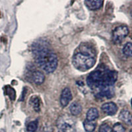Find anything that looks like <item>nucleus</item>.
Returning <instances> with one entry per match:
<instances>
[{"mask_svg": "<svg viewBox=\"0 0 132 132\" xmlns=\"http://www.w3.org/2000/svg\"><path fill=\"white\" fill-rule=\"evenodd\" d=\"M32 52L36 63L48 73H51L57 67V57L46 41H36L32 46Z\"/></svg>", "mask_w": 132, "mask_h": 132, "instance_id": "nucleus-1", "label": "nucleus"}, {"mask_svg": "<svg viewBox=\"0 0 132 132\" xmlns=\"http://www.w3.org/2000/svg\"><path fill=\"white\" fill-rule=\"evenodd\" d=\"M118 79V73L110 70L104 65H101L87 77V82L90 89H101L113 87Z\"/></svg>", "mask_w": 132, "mask_h": 132, "instance_id": "nucleus-2", "label": "nucleus"}, {"mask_svg": "<svg viewBox=\"0 0 132 132\" xmlns=\"http://www.w3.org/2000/svg\"><path fill=\"white\" fill-rule=\"evenodd\" d=\"M72 63L76 69L86 71L92 68L96 63V54L94 48L88 44H81L79 52L73 56Z\"/></svg>", "mask_w": 132, "mask_h": 132, "instance_id": "nucleus-3", "label": "nucleus"}, {"mask_svg": "<svg viewBox=\"0 0 132 132\" xmlns=\"http://www.w3.org/2000/svg\"><path fill=\"white\" fill-rule=\"evenodd\" d=\"M129 34V29L125 25H121L114 29L112 32V41L116 44H119L126 38Z\"/></svg>", "mask_w": 132, "mask_h": 132, "instance_id": "nucleus-4", "label": "nucleus"}, {"mask_svg": "<svg viewBox=\"0 0 132 132\" xmlns=\"http://www.w3.org/2000/svg\"><path fill=\"white\" fill-rule=\"evenodd\" d=\"M57 126L59 131H63L70 128H75V122L68 116H63L58 119Z\"/></svg>", "mask_w": 132, "mask_h": 132, "instance_id": "nucleus-5", "label": "nucleus"}, {"mask_svg": "<svg viewBox=\"0 0 132 132\" xmlns=\"http://www.w3.org/2000/svg\"><path fill=\"white\" fill-rule=\"evenodd\" d=\"M72 99V93L69 88L66 87L62 90L60 96V104L63 108H65L69 104V102Z\"/></svg>", "mask_w": 132, "mask_h": 132, "instance_id": "nucleus-6", "label": "nucleus"}, {"mask_svg": "<svg viewBox=\"0 0 132 132\" xmlns=\"http://www.w3.org/2000/svg\"><path fill=\"white\" fill-rule=\"evenodd\" d=\"M101 110L107 115L113 116L117 112L118 106L114 102H108L102 104L101 106Z\"/></svg>", "mask_w": 132, "mask_h": 132, "instance_id": "nucleus-7", "label": "nucleus"}, {"mask_svg": "<svg viewBox=\"0 0 132 132\" xmlns=\"http://www.w3.org/2000/svg\"><path fill=\"white\" fill-rule=\"evenodd\" d=\"M30 79L36 85H41L44 82L45 76L39 71H35L30 73Z\"/></svg>", "mask_w": 132, "mask_h": 132, "instance_id": "nucleus-8", "label": "nucleus"}, {"mask_svg": "<svg viewBox=\"0 0 132 132\" xmlns=\"http://www.w3.org/2000/svg\"><path fill=\"white\" fill-rule=\"evenodd\" d=\"M103 3L104 2L102 0H87L85 2L87 7L91 11L101 9L103 5Z\"/></svg>", "mask_w": 132, "mask_h": 132, "instance_id": "nucleus-9", "label": "nucleus"}, {"mask_svg": "<svg viewBox=\"0 0 132 132\" xmlns=\"http://www.w3.org/2000/svg\"><path fill=\"white\" fill-rule=\"evenodd\" d=\"M119 119L126 124L132 125V114L127 110H123L119 114Z\"/></svg>", "mask_w": 132, "mask_h": 132, "instance_id": "nucleus-10", "label": "nucleus"}, {"mask_svg": "<svg viewBox=\"0 0 132 132\" xmlns=\"http://www.w3.org/2000/svg\"><path fill=\"white\" fill-rule=\"evenodd\" d=\"M99 113L96 108H90L88 110L86 114V120L89 121H95L98 118Z\"/></svg>", "mask_w": 132, "mask_h": 132, "instance_id": "nucleus-11", "label": "nucleus"}, {"mask_svg": "<svg viewBox=\"0 0 132 132\" xmlns=\"http://www.w3.org/2000/svg\"><path fill=\"white\" fill-rule=\"evenodd\" d=\"M69 111H70L71 114L73 116H78L79 115L82 111V106L79 102H73L69 106Z\"/></svg>", "mask_w": 132, "mask_h": 132, "instance_id": "nucleus-12", "label": "nucleus"}, {"mask_svg": "<svg viewBox=\"0 0 132 132\" xmlns=\"http://www.w3.org/2000/svg\"><path fill=\"white\" fill-rule=\"evenodd\" d=\"M30 105L33 108L34 110L36 112H39L40 111V99L36 96H33L30 98L29 101Z\"/></svg>", "mask_w": 132, "mask_h": 132, "instance_id": "nucleus-13", "label": "nucleus"}, {"mask_svg": "<svg viewBox=\"0 0 132 132\" xmlns=\"http://www.w3.org/2000/svg\"><path fill=\"white\" fill-rule=\"evenodd\" d=\"M83 127L87 132H93L96 129V123L95 121H89L85 120L83 122Z\"/></svg>", "mask_w": 132, "mask_h": 132, "instance_id": "nucleus-14", "label": "nucleus"}, {"mask_svg": "<svg viewBox=\"0 0 132 132\" xmlns=\"http://www.w3.org/2000/svg\"><path fill=\"white\" fill-rule=\"evenodd\" d=\"M123 53L127 57H132V43L127 42L123 48Z\"/></svg>", "mask_w": 132, "mask_h": 132, "instance_id": "nucleus-15", "label": "nucleus"}, {"mask_svg": "<svg viewBox=\"0 0 132 132\" xmlns=\"http://www.w3.org/2000/svg\"><path fill=\"white\" fill-rule=\"evenodd\" d=\"M5 88H6L7 95L9 96L11 101H15L16 98V93H15V89L10 86H6Z\"/></svg>", "mask_w": 132, "mask_h": 132, "instance_id": "nucleus-16", "label": "nucleus"}, {"mask_svg": "<svg viewBox=\"0 0 132 132\" xmlns=\"http://www.w3.org/2000/svg\"><path fill=\"white\" fill-rule=\"evenodd\" d=\"M38 128V122L37 121H32L29 124L27 125V129L28 131L35 132L37 130Z\"/></svg>", "mask_w": 132, "mask_h": 132, "instance_id": "nucleus-17", "label": "nucleus"}, {"mask_svg": "<svg viewBox=\"0 0 132 132\" xmlns=\"http://www.w3.org/2000/svg\"><path fill=\"white\" fill-rule=\"evenodd\" d=\"M112 130V132H125L126 129L122 123H116L114 125Z\"/></svg>", "mask_w": 132, "mask_h": 132, "instance_id": "nucleus-18", "label": "nucleus"}, {"mask_svg": "<svg viewBox=\"0 0 132 132\" xmlns=\"http://www.w3.org/2000/svg\"><path fill=\"white\" fill-rule=\"evenodd\" d=\"M99 132H112L111 127L107 123H103L99 128Z\"/></svg>", "mask_w": 132, "mask_h": 132, "instance_id": "nucleus-19", "label": "nucleus"}, {"mask_svg": "<svg viewBox=\"0 0 132 132\" xmlns=\"http://www.w3.org/2000/svg\"><path fill=\"white\" fill-rule=\"evenodd\" d=\"M0 132H5V131L4 130V129H2V130H1V131Z\"/></svg>", "mask_w": 132, "mask_h": 132, "instance_id": "nucleus-20", "label": "nucleus"}, {"mask_svg": "<svg viewBox=\"0 0 132 132\" xmlns=\"http://www.w3.org/2000/svg\"><path fill=\"white\" fill-rule=\"evenodd\" d=\"M131 108H132V98H131Z\"/></svg>", "mask_w": 132, "mask_h": 132, "instance_id": "nucleus-21", "label": "nucleus"}, {"mask_svg": "<svg viewBox=\"0 0 132 132\" xmlns=\"http://www.w3.org/2000/svg\"><path fill=\"white\" fill-rule=\"evenodd\" d=\"M131 17H132V9H131Z\"/></svg>", "mask_w": 132, "mask_h": 132, "instance_id": "nucleus-22", "label": "nucleus"}, {"mask_svg": "<svg viewBox=\"0 0 132 132\" xmlns=\"http://www.w3.org/2000/svg\"><path fill=\"white\" fill-rule=\"evenodd\" d=\"M129 132H132V129H131V130H130V131H129Z\"/></svg>", "mask_w": 132, "mask_h": 132, "instance_id": "nucleus-23", "label": "nucleus"}]
</instances>
